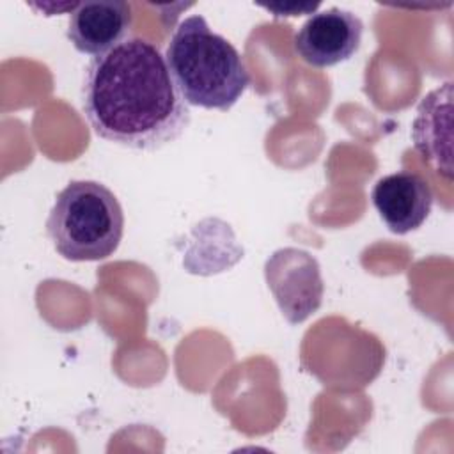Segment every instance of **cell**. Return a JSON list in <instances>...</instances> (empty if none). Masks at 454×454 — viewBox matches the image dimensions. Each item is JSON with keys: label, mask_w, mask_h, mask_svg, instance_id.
I'll return each mask as SVG.
<instances>
[{"label": "cell", "mask_w": 454, "mask_h": 454, "mask_svg": "<svg viewBox=\"0 0 454 454\" xmlns=\"http://www.w3.org/2000/svg\"><path fill=\"white\" fill-rule=\"evenodd\" d=\"M82 108L98 137L144 151L174 142L190 122L188 103L165 55L138 35L126 37L89 62Z\"/></svg>", "instance_id": "6da1fadb"}, {"label": "cell", "mask_w": 454, "mask_h": 454, "mask_svg": "<svg viewBox=\"0 0 454 454\" xmlns=\"http://www.w3.org/2000/svg\"><path fill=\"white\" fill-rule=\"evenodd\" d=\"M165 60L181 96L193 106L227 112L250 83L239 51L213 32L200 14L188 16L176 27Z\"/></svg>", "instance_id": "7a4b0ae2"}, {"label": "cell", "mask_w": 454, "mask_h": 454, "mask_svg": "<svg viewBox=\"0 0 454 454\" xmlns=\"http://www.w3.org/2000/svg\"><path fill=\"white\" fill-rule=\"evenodd\" d=\"M46 231L67 261H101L122 239L124 213L115 193L98 181H71L59 192Z\"/></svg>", "instance_id": "3957f363"}, {"label": "cell", "mask_w": 454, "mask_h": 454, "mask_svg": "<svg viewBox=\"0 0 454 454\" xmlns=\"http://www.w3.org/2000/svg\"><path fill=\"white\" fill-rule=\"evenodd\" d=\"M264 277L291 325L305 321L321 307L325 291L321 270L307 250L294 247L275 250L264 262Z\"/></svg>", "instance_id": "277c9868"}, {"label": "cell", "mask_w": 454, "mask_h": 454, "mask_svg": "<svg viewBox=\"0 0 454 454\" xmlns=\"http://www.w3.org/2000/svg\"><path fill=\"white\" fill-rule=\"evenodd\" d=\"M362 20L340 7L314 12L294 35V51L314 67H330L351 59L362 43Z\"/></svg>", "instance_id": "5b68a950"}, {"label": "cell", "mask_w": 454, "mask_h": 454, "mask_svg": "<svg viewBox=\"0 0 454 454\" xmlns=\"http://www.w3.org/2000/svg\"><path fill=\"white\" fill-rule=\"evenodd\" d=\"M372 206L394 234L419 229L431 213L433 192L427 181L411 170L388 174L371 192Z\"/></svg>", "instance_id": "8992f818"}, {"label": "cell", "mask_w": 454, "mask_h": 454, "mask_svg": "<svg viewBox=\"0 0 454 454\" xmlns=\"http://www.w3.org/2000/svg\"><path fill=\"white\" fill-rule=\"evenodd\" d=\"M131 5L124 0H85L69 14L67 39L85 55H101L128 37Z\"/></svg>", "instance_id": "52a82bcc"}, {"label": "cell", "mask_w": 454, "mask_h": 454, "mask_svg": "<svg viewBox=\"0 0 454 454\" xmlns=\"http://www.w3.org/2000/svg\"><path fill=\"white\" fill-rule=\"evenodd\" d=\"M450 99L452 83L447 82L442 87L429 92L417 108L411 137L415 149L442 172L447 179L452 177L450 168Z\"/></svg>", "instance_id": "ba28073f"}]
</instances>
